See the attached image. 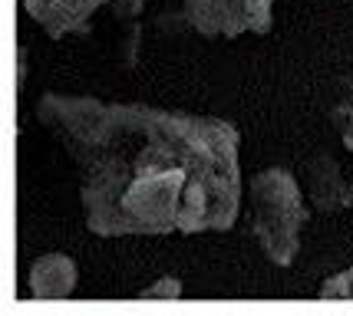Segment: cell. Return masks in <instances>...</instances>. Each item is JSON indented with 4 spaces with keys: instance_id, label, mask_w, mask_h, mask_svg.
<instances>
[{
    "instance_id": "1",
    "label": "cell",
    "mask_w": 353,
    "mask_h": 316,
    "mask_svg": "<svg viewBox=\"0 0 353 316\" xmlns=\"http://www.w3.org/2000/svg\"><path fill=\"white\" fill-rule=\"evenodd\" d=\"M37 122L79 171V204L99 238L228 231L241 211V136L218 116L46 92Z\"/></svg>"
},
{
    "instance_id": "7",
    "label": "cell",
    "mask_w": 353,
    "mask_h": 316,
    "mask_svg": "<svg viewBox=\"0 0 353 316\" xmlns=\"http://www.w3.org/2000/svg\"><path fill=\"white\" fill-rule=\"evenodd\" d=\"M321 300H353V267L343 273H334L321 284Z\"/></svg>"
},
{
    "instance_id": "2",
    "label": "cell",
    "mask_w": 353,
    "mask_h": 316,
    "mask_svg": "<svg viewBox=\"0 0 353 316\" xmlns=\"http://www.w3.org/2000/svg\"><path fill=\"white\" fill-rule=\"evenodd\" d=\"M304 185L288 168H261L248 181V221L261 254L274 267H291L301 254V231L307 224Z\"/></svg>"
},
{
    "instance_id": "9",
    "label": "cell",
    "mask_w": 353,
    "mask_h": 316,
    "mask_svg": "<svg viewBox=\"0 0 353 316\" xmlns=\"http://www.w3.org/2000/svg\"><path fill=\"white\" fill-rule=\"evenodd\" d=\"M330 122H334V129L340 132L343 149L353 151V109H330Z\"/></svg>"
},
{
    "instance_id": "10",
    "label": "cell",
    "mask_w": 353,
    "mask_h": 316,
    "mask_svg": "<svg viewBox=\"0 0 353 316\" xmlns=\"http://www.w3.org/2000/svg\"><path fill=\"white\" fill-rule=\"evenodd\" d=\"M145 3H149V0H109V10H112L116 20L129 23V20H136V17L145 10Z\"/></svg>"
},
{
    "instance_id": "5",
    "label": "cell",
    "mask_w": 353,
    "mask_h": 316,
    "mask_svg": "<svg viewBox=\"0 0 353 316\" xmlns=\"http://www.w3.org/2000/svg\"><path fill=\"white\" fill-rule=\"evenodd\" d=\"M103 3H109V0H20L27 17L37 20L53 40H60L66 33L86 30L90 17Z\"/></svg>"
},
{
    "instance_id": "8",
    "label": "cell",
    "mask_w": 353,
    "mask_h": 316,
    "mask_svg": "<svg viewBox=\"0 0 353 316\" xmlns=\"http://www.w3.org/2000/svg\"><path fill=\"white\" fill-rule=\"evenodd\" d=\"M182 293H185V286L179 277H162V280H155L152 286H145L139 297H142V300H179Z\"/></svg>"
},
{
    "instance_id": "4",
    "label": "cell",
    "mask_w": 353,
    "mask_h": 316,
    "mask_svg": "<svg viewBox=\"0 0 353 316\" xmlns=\"http://www.w3.org/2000/svg\"><path fill=\"white\" fill-rule=\"evenodd\" d=\"M301 185L307 204L317 214H337V211L353 208V178L343 175L340 162L330 151H314L301 162Z\"/></svg>"
},
{
    "instance_id": "11",
    "label": "cell",
    "mask_w": 353,
    "mask_h": 316,
    "mask_svg": "<svg viewBox=\"0 0 353 316\" xmlns=\"http://www.w3.org/2000/svg\"><path fill=\"white\" fill-rule=\"evenodd\" d=\"M334 109H353V73L343 76L337 83V103H334Z\"/></svg>"
},
{
    "instance_id": "3",
    "label": "cell",
    "mask_w": 353,
    "mask_h": 316,
    "mask_svg": "<svg viewBox=\"0 0 353 316\" xmlns=\"http://www.w3.org/2000/svg\"><path fill=\"white\" fill-rule=\"evenodd\" d=\"M182 17L205 40H234L271 30L274 0H182Z\"/></svg>"
},
{
    "instance_id": "6",
    "label": "cell",
    "mask_w": 353,
    "mask_h": 316,
    "mask_svg": "<svg viewBox=\"0 0 353 316\" xmlns=\"http://www.w3.org/2000/svg\"><path fill=\"white\" fill-rule=\"evenodd\" d=\"M27 284L37 300H66L79 284V267L70 254H43L33 260Z\"/></svg>"
}]
</instances>
